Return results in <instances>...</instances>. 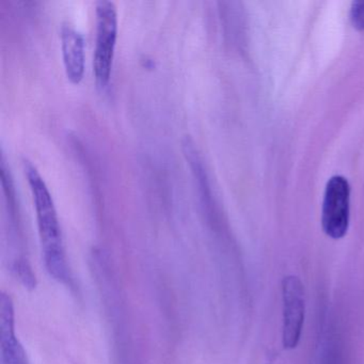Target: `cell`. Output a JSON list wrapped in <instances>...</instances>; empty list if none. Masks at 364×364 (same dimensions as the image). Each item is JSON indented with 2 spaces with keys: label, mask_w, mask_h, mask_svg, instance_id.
Segmentation results:
<instances>
[{
  "label": "cell",
  "mask_w": 364,
  "mask_h": 364,
  "mask_svg": "<svg viewBox=\"0 0 364 364\" xmlns=\"http://www.w3.org/2000/svg\"><path fill=\"white\" fill-rule=\"evenodd\" d=\"M25 174L35 204L46 269L59 282H69L70 272L63 245V232L52 193L35 166L31 163H25Z\"/></svg>",
  "instance_id": "cell-1"
},
{
  "label": "cell",
  "mask_w": 364,
  "mask_h": 364,
  "mask_svg": "<svg viewBox=\"0 0 364 364\" xmlns=\"http://www.w3.org/2000/svg\"><path fill=\"white\" fill-rule=\"evenodd\" d=\"M97 39L93 55V72L100 89H105L112 77L114 50L118 38V11L108 0H100L95 6Z\"/></svg>",
  "instance_id": "cell-2"
},
{
  "label": "cell",
  "mask_w": 364,
  "mask_h": 364,
  "mask_svg": "<svg viewBox=\"0 0 364 364\" xmlns=\"http://www.w3.org/2000/svg\"><path fill=\"white\" fill-rule=\"evenodd\" d=\"M350 187L346 178L332 176L328 181L323 196L321 225L326 235L340 240L346 235L349 225Z\"/></svg>",
  "instance_id": "cell-3"
},
{
  "label": "cell",
  "mask_w": 364,
  "mask_h": 364,
  "mask_svg": "<svg viewBox=\"0 0 364 364\" xmlns=\"http://www.w3.org/2000/svg\"><path fill=\"white\" fill-rule=\"evenodd\" d=\"M283 346L294 349L299 344L304 321V289L298 277L282 281Z\"/></svg>",
  "instance_id": "cell-4"
},
{
  "label": "cell",
  "mask_w": 364,
  "mask_h": 364,
  "mask_svg": "<svg viewBox=\"0 0 364 364\" xmlns=\"http://www.w3.org/2000/svg\"><path fill=\"white\" fill-rule=\"evenodd\" d=\"M0 351L1 364H27L26 353L14 329V308L10 296L0 298Z\"/></svg>",
  "instance_id": "cell-5"
},
{
  "label": "cell",
  "mask_w": 364,
  "mask_h": 364,
  "mask_svg": "<svg viewBox=\"0 0 364 364\" xmlns=\"http://www.w3.org/2000/svg\"><path fill=\"white\" fill-rule=\"evenodd\" d=\"M60 37L65 75L72 84H80L86 69L84 36L72 25L63 24Z\"/></svg>",
  "instance_id": "cell-6"
},
{
  "label": "cell",
  "mask_w": 364,
  "mask_h": 364,
  "mask_svg": "<svg viewBox=\"0 0 364 364\" xmlns=\"http://www.w3.org/2000/svg\"><path fill=\"white\" fill-rule=\"evenodd\" d=\"M350 20L353 27L364 31V1H355L350 9Z\"/></svg>",
  "instance_id": "cell-7"
}]
</instances>
